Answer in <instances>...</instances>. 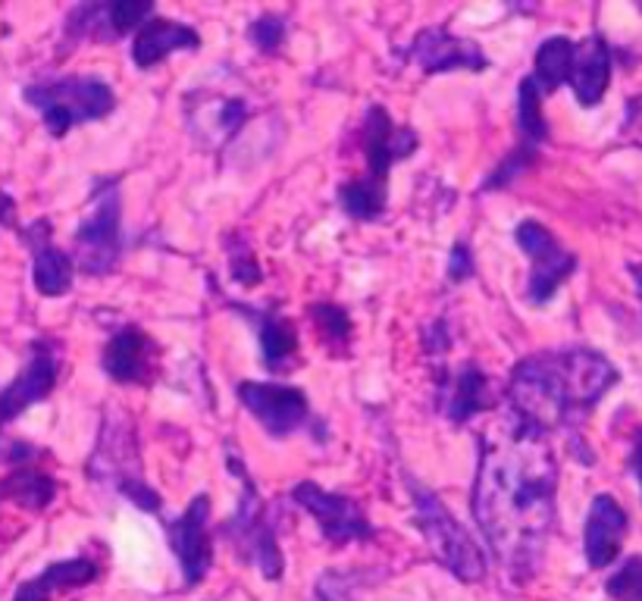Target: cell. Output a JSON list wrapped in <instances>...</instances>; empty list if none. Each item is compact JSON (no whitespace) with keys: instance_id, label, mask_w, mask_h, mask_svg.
<instances>
[{"instance_id":"cell-15","label":"cell","mask_w":642,"mask_h":601,"mask_svg":"<svg viewBox=\"0 0 642 601\" xmlns=\"http://www.w3.org/2000/svg\"><path fill=\"white\" fill-rule=\"evenodd\" d=\"M32 248V282L44 298H60L73 286V257L51 242V223L38 220L22 232Z\"/></svg>"},{"instance_id":"cell-5","label":"cell","mask_w":642,"mask_h":601,"mask_svg":"<svg viewBox=\"0 0 642 601\" xmlns=\"http://www.w3.org/2000/svg\"><path fill=\"white\" fill-rule=\"evenodd\" d=\"M229 470L242 482V501H239V511L223 526V536L235 545V552L242 558L254 560L267 580H279L286 564H283L279 542H276V533H273L267 520V504L257 492V486L251 482V474L235 455H229Z\"/></svg>"},{"instance_id":"cell-2","label":"cell","mask_w":642,"mask_h":601,"mask_svg":"<svg viewBox=\"0 0 642 601\" xmlns=\"http://www.w3.org/2000/svg\"><path fill=\"white\" fill-rule=\"evenodd\" d=\"M618 382V370L605 354L593 348H558L523 357L511 370L508 401L511 416L527 430L549 433L574 426L599 404Z\"/></svg>"},{"instance_id":"cell-30","label":"cell","mask_w":642,"mask_h":601,"mask_svg":"<svg viewBox=\"0 0 642 601\" xmlns=\"http://www.w3.org/2000/svg\"><path fill=\"white\" fill-rule=\"evenodd\" d=\"M229 270L235 276V282H242V286H257V282H261V270H257L251 251H232Z\"/></svg>"},{"instance_id":"cell-35","label":"cell","mask_w":642,"mask_h":601,"mask_svg":"<svg viewBox=\"0 0 642 601\" xmlns=\"http://www.w3.org/2000/svg\"><path fill=\"white\" fill-rule=\"evenodd\" d=\"M630 464H633V474L640 477L642 486V426L637 430V438H633V457H630Z\"/></svg>"},{"instance_id":"cell-10","label":"cell","mask_w":642,"mask_h":601,"mask_svg":"<svg viewBox=\"0 0 642 601\" xmlns=\"http://www.w3.org/2000/svg\"><path fill=\"white\" fill-rule=\"evenodd\" d=\"M166 539L169 548L176 552L182 577L188 586L208 577L213 564V542H210V496H195L191 504L173 523H166Z\"/></svg>"},{"instance_id":"cell-9","label":"cell","mask_w":642,"mask_h":601,"mask_svg":"<svg viewBox=\"0 0 642 601\" xmlns=\"http://www.w3.org/2000/svg\"><path fill=\"white\" fill-rule=\"evenodd\" d=\"M291 498L298 508H305L317 523H320V533L335 545H345V542H367L374 536V526L370 520L364 517L361 504L354 498L335 496L330 489H320L317 482L305 479L291 489Z\"/></svg>"},{"instance_id":"cell-23","label":"cell","mask_w":642,"mask_h":601,"mask_svg":"<svg viewBox=\"0 0 642 601\" xmlns=\"http://www.w3.org/2000/svg\"><path fill=\"white\" fill-rule=\"evenodd\" d=\"M54 496H57V482L38 470H20V474L0 479V498H13L29 511H44Z\"/></svg>"},{"instance_id":"cell-1","label":"cell","mask_w":642,"mask_h":601,"mask_svg":"<svg viewBox=\"0 0 642 601\" xmlns=\"http://www.w3.org/2000/svg\"><path fill=\"white\" fill-rule=\"evenodd\" d=\"M558 460L545 436L511 416V430L483 442L474 520L514 580H530L555 526Z\"/></svg>"},{"instance_id":"cell-12","label":"cell","mask_w":642,"mask_h":601,"mask_svg":"<svg viewBox=\"0 0 642 601\" xmlns=\"http://www.w3.org/2000/svg\"><path fill=\"white\" fill-rule=\"evenodd\" d=\"M408 57L423 69V73H452V69H471L479 73L486 69L489 60L483 54V47L471 38H457L445 29H423L417 35L411 47H408Z\"/></svg>"},{"instance_id":"cell-6","label":"cell","mask_w":642,"mask_h":601,"mask_svg":"<svg viewBox=\"0 0 642 601\" xmlns=\"http://www.w3.org/2000/svg\"><path fill=\"white\" fill-rule=\"evenodd\" d=\"M120 223H123V201L120 182L104 179L95 188L91 208L76 229V264L88 276H104L120 260Z\"/></svg>"},{"instance_id":"cell-24","label":"cell","mask_w":642,"mask_h":601,"mask_svg":"<svg viewBox=\"0 0 642 601\" xmlns=\"http://www.w3.org/2000/svg\"><path fill=\"white\" fill-rule=\"evenodd\" d=\"M542 88L533 76H527L518 88V123L520 132H523V138L530 142V145L536 147L545 135H549V123H545V116H542Z\"/></svg>"},{"instance_id":"cell-4","label":"cell","mask_w":642,"mask_h":601,"mask_svg":"<svg viewBox=\"0 0 642 601\" xmlns=\"http://www.w3.org/2000/svg\"><path fill=\"white\" fill-rule=\"evenodd\" d=\"M25 101L42 110L47 132L63 138L73 125L107 116L117 107V94L98 76H66L54 82L29 85Z\"/></svg>"},{"instance_id":"cell-19","label":"cell","mask_w":642,"mask_h":601,"mask_svg":"<svg viewBox=\"0 0 642 601\" xmlns=\"http://www.w3.org/2000/svg\"><path fill=\"white\" fill-rule=\"evenodd\" d=\"M95 580H98V564L95 560H60V564H51L47 570H42L35 580L22 582L13 601H47L60 589H76V586H88Z\"/></svg>"},{"instance_id":"cell-16","label":"cell","mask_w":642,"mask_h":601,"mask_svg":"<svg viewBox=\"0 0 642 601\" xmlns=\"http://www.w3.org/2000/svg\"><path fill=\"white\" fill-rule=\"evenodd\" d=\"M151 357H154V342L139 326H125L107 342L101 367L113 382L132 386V382H147Z\"/></svg>"},{"instance_id":"cell-29","label":"cell","mask_w":642,"mask_h":601,"mask_svg":"<svg viewBox=\"0 0 642 601\" xmlns=\"http://www.w3.org/2000/svg\"><path fill=\"white\" fill-rule=\"evenodd\" d=\"M533 157H536V147L533 145H523V147H518L505 164L498 166L496 172L486 179V188H505V186H511L518 176H523L527 169H530V164H533Z\"/></svg>"},{"instance_id":"cell-26","label":"cell","mask_w":642,"mask_h":601,"mask_svg":"<svg viewBox=\"0 0 642 601\" xmlns=\"http://www.w3.org/2000/svg\"><path fill=\"white\" fill-rule=\"evenodd\" d=\"M311 316L317 320L320 332L330 338L332 345H345V342H348V335H352V316L342 311L339 304L323 301V304L311 308Z\"/></svg>"},{"instance_id":"cell-3","label":"cell","mask_w":642,"mask_h":601,"mask_svg":"<svg viewBox=\"0 0 642 601\" xmlns=\"http://www.w3.org/2000/svg\"><path fill=\"white\" fill-rule=\"evenodd\" d=\"M411 498H414L417 511V530L423 533V539L430 545L439 564L445 570H452L461 582H479L486 577V558L479 552V545L471 539V533L452 517V511L439 501L435 492H430L420 482H408Z\"/></svg>"},{"instance_id":"cell-13","label":"cell","mask_w":642,"mask_h":601,"mask_svg":"<svg viewBox=\"0 0 642 601\" xmlns=\"http://www.w3.org/2000/svg\"><path fill=\"white\" fill-rule=\"evenodd\" d=\"M627 539V511L618 504L615 496H596L586 514L583 526V552L593 570L608 567L621 555V545Z\"/></svg>"},{"instance_id":"cell-20","label":"cell","mask_w":642,"mask_h":601,"mask_svg":"<svg viewBox=\"0 0 642 601\" xmlns=\"http://www.w3.org/2000/svg\"><path fill=\"white\" fill-rule=\"evenodd\" d=\"M492 404L489 398V379L479 370L477 364H464L455 376H452V389L445 394V416L452 423H467L471 416H477L479 411H486Z\"/></svg>"},{"instance_id":"cell-11","label":"cell","mask_w":642,"mask_h":601,"mask_svg":"<svg viewBox=\"0 0 642 601\" xmlns=\"http://www.w3.org/2000/svg\"><path fill=\"white\" fill-rule=\"evenodd\" d=\"M239 401L245 404V411L261 420V426L269 436L279 438L301 430L311 414L308 394L295 386H279V382H242Z\"/></svg>"},{"instance_id":"cell-8","label":"cell","mask_w":642,"mask_h":601,"mask_svg":"<svg viewBox=\"0 0 642 601\" xmlns=\"http://www.w3.org/2000/svg\"><path fill=\"white\" fill-rule=\"evenodd\" d=\"M514 238H518L520 251L533 260V270H530V286L527 294L533 304H545L555 298V291L567 282V276L577 270V257L571 251H564L555 242V235L549 229L536 223V220H523L514 229Z\"/></svg>"},{"instance_id":"cell-17","label":"cell","mask_w":642,"mask_h":601,"mask_svg":"<svg viewBox=\"0 0 642 601\" xmlns=\"http://www.w3.org/2000/svg\"><path fill=\"white\" fill-rule=\"evenodd\" d=\"M611 82V47L601 35H589L577 44V57L571 69V88L580 107L601 104Z\"/></svg>"},{"instance_id":"cell-21","label":"cell","mask_w":642,"mask_h":601,"mask_svg":"<svg viewBox=\"0 0 642 601\" xmlns=\"http://www.w3.org/2000/svg\"><path fill=\"white\" fill-rule=\"evenodd\" d=\"M574 57H577V44L564 35L545 38L539 44L536 63H533V79L542 88V94H552L555 88L564 82H571V69H574Z\"/></svg>"},{"instance_id":"cell-22","label":"cell","mask_w":642,"mask_h":601,"mask_svg":"<svg viewBox=\"0 0 642 601\" xmlns=\"http://www.w3.org/2000/svg\"><path fill=\"white\" fill-rule=\"evenodd\" d=\"M261 323V352H264V364L269 370H283L289 364L295 352H298V332L291 326L286 316L279 313H261L257 316Z\"/></svg>"},{"instance_id":"cell-14","label":"cell","mask_w":642,"mask_h":601,"mask_svg":"<svg viewBox=\"0 0 642 601\" xmlns=\"http://www.w3.org/2000/svg\"><path fill=\"white\" fill-rule=\"evenodd\" d=\"M57 354L51 352L47 345H35L32 348V360L3 392H0V426L16 420L22 411H29L32 404H38L42 398L54 392L57 386Z\"/></svg>"},{"instance_id":"cell-28","label":"cell","mask_w":642,"mask_h":601,"mask_svg":"<svg viewBox=\"0 0 642 601\" xmlns=\"http://www.w3.org/2000/svg\"><path fill=\"white\" fill-rule=\"evenodd\" d=\"M248 38L257 44L264 54H273V51H279L283 42H286V20L267 13V16L254 20V25L248 29Z\"/></svg>"},{"instance_id":"cell-7","label":"cell","mask_w":642,"mask_h":601,"mask_svg":"<svg viewBox=\"0 0 642 601\" xmlns=\"http://www.w3.org/2000/svg\"><path fill=\"white\" fill-rule=\"evenodd\" d=\"M417 151V132L411 125H395V120L383 107H370L364 120V154L367 172L357 179L367 191H374L379 201H386V182L395 160H408Z\"/></svg>"},{"instance_id":"cell-27","label":"cell","mask_w":642,"mask_h":601,"mask_svg":"<svg viewBox=\"0 0 642 601\" xmlns=\"http://www.w3.org/2000/svg\"><path fill=\"white\" fill-rule=\"evenodd\" d=\"M605 589L618 601H642V558L627 560Z\"/></svg>"},{"instance_id":"cell-33","label":"cell","mask_w":642,"mask_h":601,"mask_svg":"<svg viewBox=\"0 0 642 601\" xmlns=\"http://www.w3.org/2000/svg\"><path fill=\"white\" fill-rule=\"evenodd\" d=\"M317 601H345V596H342V580L335 574H326L323 580L317 582Z\"/></svg>"},{"instance_id":"cell-25","label":"cell","mask_w":642,"mask_h":601,"mask_svg":"<svg viewBox=\"0 0 642 601\" xmlns=\"http://www.w3.org/2000/svg\"><path fill=\"white\" fill-rule=\"evenodd\" d=\"M154 3L151 0H117V3H104V25L107 38L125 35L132 29H142L145 22H151Z\"/></svg>"},{"instance_id":"cell-32","label":"cell","mask_w":642,"mask_h":601,"mask_svg":"<svg viewBox=\"0 0 642 601\" xmlns=\"http://www.w3.org/2000/svg\"><path fill=\"white\" fill-rule=\"evenodd\" d=\"M623 135H627L637 147H642V94L630 98V104H627V113H623Z\"/></svg>"},{"instance_id":"cell-18","label":"cell","mask_w":642,"mask_h":601,"mask_svg":"<svg viewBox=\"0 0 642 601\" xmlns=\"http://www.w3.org/2000/svg\"><path fill=\"white\" fill-rule=\"evenodd\" d=\"M195 47H201V35L191 25L151 20L139 29L135 42H132V60L139 69H151V66L164 63L173 51H195Z\"/></svg>"},{"instance_id":"cell-34","label":"cell","mask_w":642,"mask_h":601,"mask_svg":"<svg viewBox=\"0 0 642 601\" xmlns=\"http://www.w3.org/2000/svg\"><path fill=\"white\" fill-rule=\"evenodd\" d=\"M13 213H16V208H13V198H10L7 191H0V226L13 223Z\"/></svg>"},{"instance_id":"cell-31","label":"cell","mask_w":642,"mask_h":601,"mask_svg":"<svg viewBox=\"0 0 642 601\" xmlns=\"http://www.w3.org/2000/svg\"><path fill=\"white\" fill-rule=\"evenodd\" d=\"M471 276H474V254H471V248L464 242H457L452 254H449V279L452 282H464Z\"/></svg>"}]
</instances>
